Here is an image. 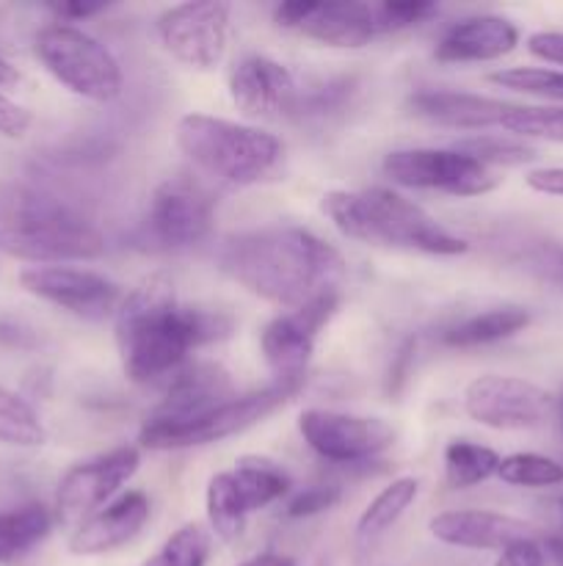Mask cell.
I'll list each match as a JSON object with an SVG mask.
<instances>
[{"instance_id": "28", "label": "cell", "mask_w": 563, "mask_h": 566, "mask_svg": "<svg viewBox=\"0 0 563 566\" xmlns=\"http://www.w3.org/2000/svg\"><path fill=\"white\" fill-rule=\"evenodd\" d=\"M500 457L491 448L469 440H453L445 448V479L453 490H469L497 475Z\"/></svg>"}, {"instance_id": "16", "label": "cell", "mask_w": 563, "mask_h": 566, "mask_svg": "<svg viewBox=\"0 0 563 566\" xmlns=\"http://www.w3.org/2000/svg\"><path fill=\"white\" fill-rule=\"evenodd\" d=\"M340 310V296H320L315 302L304 304L298 310L276 315L259 335V348L274 370L276 379L304 381L307 379V365L315 354V340L320 329L329 326Z\"/></svg>"}, {"instance_id": "34", "label": "cell", "mask_w": 563, "mask_h": 566, "mask_svg": "<svg viewBox=\"0 0 563 566\" xmlns=\"http://www.w3.org/2000/svg\"><path fill=\"white\" fill-rule=\"evenodd\" d=\"M511 136L541 138V142L563 144V105L561 108H524L517 105L502 122Z\"/></svg>"}, {"instance_id": "2", "label": "cell", "mask_w": 563, "mask_h": 566, "mask_svg": "<svg viewBox=\"0 0 563 566\" xmlns=\"http://www.w3.org/2000/svg\"><path fill=\"white\" fill-rule=\"evenodd\" d=\"M219 265L252 296L298 310L320 296H340L346 260L301 227H263L226 238Z\"/></svg>"}, {"instance_id": "27", "label": "cell", "mask_w": 563, "mask_h": 566, "mask_svg": "<svg viewBox=\"0 0 563 566\" xmlns=\"http://www.w3.org/2000/svg\"><path fill=\"white\" fill-rule=\"evenodd\" d=\"M208 523L210 531L219 536L221 542L226 545H235L237 539L246 531V520H248V509L243 503L241 490L235 484V475L232 470L226 473H215L208 484Z\"/></svg>"}, {"instance_id": "37", "label": "cell", "mask_w": 563, "mask_h": 566, "mask_svg": "<svg viewBox=\"0 0 563 566\" xmlns=\"http://www.w3.org/2000/svg\"><path fill=\"white\" fill-rule=\"evenodd\" d=\"M33 125L31 111L22 108L20 103H14L11 97H6L0 92V136L6 138H22Z\"/></svg>"}, {"instance_id": "21", "label": "cell", "mask_w": 563, "mask_h": 566, "mask_svg": "<svg viewBox=\"0 0 563 566\" xmlns=\"http://www.w3.org/2000/svg\"><path fill=\"white\" fill-rule=\"evenodd\" d=\"M519 44V28L497 14H478L458 20L436 42V61L442 64H472L495 61L511 53Z\"/></svg>"}, {"instance_id": "29", "label": "cell", "mask_w": 563, "mask_h": 566, "mask_svg": "<svg viewBox=\"0 0 563 566\" xmlns=\"http://www.w3.org/2000/svg\"><path fill=\"white\" fill-rule=\"evenodd\" d=\"M47 440L42 420L28 401L0 387V442L20 448H36Z\"/></svg>"}, {"instance_id": "8", "label": "cell", "mask_w": 563, "mask_h": 566, "mask_svg": "<svg viewBox=\"0 0 563 566\" xmlns=\"http://www.w3.org/2000/svg\"><path fill=\"white\" fill-rule=\"evenodd\" d=\"M384 175L403 188L442 191L450 197H484L500 180L489 166L469 158L461 149H395L384 158Z\"/></svg>"}, {"instance_id": "3", "label": "cell", "mask_w": 563, "mask_h": 566, "mask_svg": "<svg viewBox=\"0 0 563 566\" xmlns=\"http://www.w3.org/2000/svg\"><path fill=\"white\" fill-rule=\"evenodd\" d=\"M0 249L39 265L94 260L105 238L75 205L31 186H11L0 199Z\"/></svg>"}, {"instance_id": "23", "label": "cell", "mask_w": 563, "mask_h": 566, "mask_svg": "<svg viewBox=\"0 0 563 566\" xmlns=\"http://www.w3.org/2000/svg\"><path fill=\"white\" fill-rule=\"evenodd\" d=\"M530 324V313L524 307H495L486 313H475L442 332V343L447 348H480L513 337Z\"/></svg>"}, {"instance_id": "14", "label": "cell", "mask_w": 563, "mask_h": 566, "mask_svg": "<svg viewBox=\"0 0 563 566\" xmlns=\"http://www.w3.org/2000/svg\"><path fill=\"white\" fill-rule=\"evenodd\" d=\"M215 199L191 177H169L152 193L149 235L163 249H191L213 232Z\"/></svg>"}, {"instance_id": "45", "label": "cell", "mask_w": 563, "mask_h": 566, "mask_svg": "<svg viewBox=\"0 0 563 566\" xmlns=\"http://www.w3.org/2000/svg\"><path fill=\"white\" fill-rule=\"evenodd\" d=\"M552 263H555V269L561 271V274H563V249H557V252H555V260H552Z\"/></svg>"}, {"instance_id": "42", "label": "cell", "mask_w": 563, "mask_h": 566, "mask_svg": "<svg viewBox=\"0 0 563 566\" xmlns=\"http://www.w3.org/2000/svg\"><path fill=\"white\" fill-rule=\"evenodd\" d=\"M237 566H298V562L290 556H282V553H259V556L246 558Z\"/></svg>"}, {"instance_id": "9", "label": "cell", "mask_w": 563, "mask_h": 566, "mask_svg": "<svg viewBox=\"0 0 563 566\" xmlns=\"http://www.w3.org/2000/svg\"><path fill=\"white\" fill-rule=\"evenodd\" d=\"M230 3L202 0L180 3L158 17V36L166 53L191 70L221 64L230 42Z\"/></svg>"}, {"instance_id": "44", "label": "cell", "mask_w": 563, "mask_h": 566, "mask_svg": "<svg viewBox=\"0 0 563 566\" xmlns=\"http://www.w3.org/2000/svg\"><path fill=\"white\" fill-rule=\"evenodd\" d=\"M20 83V72L9 64L6 59H0V88H11Z\"/></svg>"}, {"instance_id": "4", "label": "cell", "mask_w": 563, "mask_h": 566, "mask_svg": "<svg viewBox=\"0 0 563 566\" xmlns=\"http://www.w3.org/2000/svg\"><path fill=\"white\" fill-rule=\"evenodd\" d=\"M320 210L342 235L373 247L408 249L436 258H456L469 249L464 238L453 235L428 210L390 188L329 191L320 199Z\"/></svg>"}, {"instance_id": "33", "label": "cell", "mask_w": 563, "mask_h": 566, "mask_svg": "<svg viewBox=\"0 0 563 566\" xmlns=\"http://www.w3.org/2000/svg\"><path fill=\"white\" fill-rule=\"evenodd\" d=\"M491 83L511 92L535 94V97L557 99L563 103V72L557 70H539V66H511V70L491 72Z\"/></svg>"}, {"instance_id": "36", "label": "cell", "mask_w": 563, "mask_h": 566, "mask_svg": "<svg viewBox=\"0 0 563 566\" xmlns=\"http://www.w3.org/2000/svg\"><path fill=\"white\" fill-rule=\"evenodd\" d=\"M337 503H340V486H331V484L307 486V490L290 497L285 514L293 520L315 517V514H323L329 512V509H334Z\"/></svg>"}, {"instance_id": "15", "label": "cell", "mask_w": 563, "mask_h": 566, "mask_svg": "<svg viewBox=\"0 0 563 566\" xmlns=\"http://www.w3.org/2000/svg\"><path fill=\"white\" fill-rule=\"evenodd\" d=\"M20 285L31 296L55 304L83 321H105L121 304V287L105 274L72 265H33L20 274Z\"/></svg>"}, {"instance_id": "7", "label": "cell", "mask_w": 563, "mask_h": 566, "mask_svg": "<svg viewBox=\"0 0 563 566\" xmlns=\"http://www.w3.org/2000/svg\"><path fill=\"white\" fill-rule=\"evenodd\" d=\"M36 55L61 86L92 103H110L125 86L114 53L75 25L42 28L36 36Z\"/></svg>"}, {"instance_id": "12", "label": "cell", "mask_w": 563, "mask_h": 566, "mask_svg": "<svg viewBox=\"0 0 563 566\" xmlns=\"http://www.w3.org/2000/svg\"><path fill=\"white\" fill-rule=\"evenodd\" d=\"M138 464H141V453L132 446L114 448V451L75 464L61 479L59 492H55V520L61 525L77 528L138 473Z\"/></svg>"}, {"instance_id": "46", "label": "cell", "mask_w": 563, "mask_h": 566, "mask_svg": "<svg viewBox=\"0 0 563 566\" xmlns=\"http://www.w3.org/2000/svg\"><path fill=\"white\" fill-rule=\"evenodd\" d=\"M557 509H561V512H563V497H561V501H557Z\"/></svg>"}, {"instance_id": "47", "label": "cell", "mask_w": 563, "mask_h": 566, "mask_svg": "<svg viewBox=\"0 0 563 566\" xmlns=\"http://www.w3.org/2000/svg\"><path fill=\"white\" fill-rule=\"evenodd\" d=\"M561 426H563V403H561Z\"/></svg>"}, {"instance_id": "31", "label": "cell", "mask_w": 563, "mask_h": 566, "mask_svg": "<svg viewBox=\"0 0 563 566\" xmlns=\"http://www.w3.org/2000/svg\"><path fill=\"white\" fill-rule=\"evenodd\" d=\"M456 149L467 153L469 158L480 160L484 166H522L535 160V149L517 142L513 136H495V133H478V136L461 138Z\"/></svg>"}, {"instance_id": "24", "label": "cell", "mask_w": 563, "mask_h": 566, "mask_svg": "<svg viewBox=\"0 0 563 566\" xmlns=\"http://www.w3.org/2000/svg\"><path fill=\"white\" fill-rule=\"evenodd\" d=\"M53 528V514L42 503L0 512V564H14L42 545Z\"/></svg>"}, {"instance_id": "11", "label": "cell", "mask_w": 563, "mask_h": 566, "mask_svg": "<svg viewBox=\"0 0 563 566\" xmlns=\"http://www.w3.org/2000/svg\"><path fill=\"white\" fill-rule=\"evenodd\" d=\"M298 431L320 459L337 464L370 462L395 446V429L386 420L334 412V409L301 412Z\"/></svg>"}, {"instance_id": "17", "label": "cell", "mask_w": 563, "mask_h": 566, "mask_svg": "<svg viewBox=\"0 0 563 566\" xmlns=\"http://www.w3.org/2000/svg\"><path fill=\"white\" fill-rule=\"evenodd\" d=\"M296 77L279 61L268 55H243L230 72V97L246 116L254 119H282L298 108Z\"/></svg>"}, {"instance_id": "1", "label": "cell", "mask_w": 563, "mask_h": 566, "mask_svg": "<svg viewBox=\"0 0 563 566\" xmlns=\"http://www.w3.org/2000/svg\"><path fill=\"white\" fill-rule=\"evenodd\" d=\"M232 321L213 310L188 307L177 298L174 282L147 276L116 310V346L121 368L136 385L169 381L188 357L208 343L230 335Z\"/></svg>"}, {"instance_id": "30", "label": "cell", "mask_w": 563, "mask_h": 566, "mask_svg": "<svg viewBox=\"0 0 563 566\" xmlns=\"http://www.w3.org/2000/svg\"><path fill=\"white\" fill-rule=\"evenodd\" d=\"M210 534L204 525L185 523L177 528L141 566H208Z\"/></svg>"}, {"instance_id": "40", "label": "cell", "mask_w": 563, "mask_h": 566, "mask_svg": "<svg viewBox=\"0 0 563 566\" xmlns=\"http://www.w3.org/2000/svg\"><path fill=\"white\" fill-rule=\"evenodd\" d=\"M528 186L546 197H563V166H546L528 175Z\"/></svg>"}, {"instance_id": "39", "label": "cell", "mask_w": 563, "mask_h": 566, "mask_svg": "<svg viewBox=\"0 0 563 566\" xmlns=\"http://www.w3.org/2000/svg\"><path fill=\"white\" fill-rule=\"evenodd\" d=\"M528 50L541 61L550 64H563V33L539 31L528 39Z\"/></svg>"}, {"instance_id": "13", "label": "cell", "mask_w": 563, "mask_h": 566, "mask_svg": "<svg viewBox=\"0 0 563 566\" xmlns=\"http://www.w3.org/2000/svg\"><path fill=\"white\" fill-rule=\"evenodd\" d=\"M274 20L287 31L342 50L364 48L379 36L373 3L357 0H290L276 6Z\"/></svg>"}, {"instance_id": "19", "label": "cell", "mask_w": 563, "mask_h": 566, "mask_svg": "<svg viewBox=\"0 0 563 566\" xmlns=\"http://www.w3.org/2000/svg\"><path fill=\"white\" fill-rule=\"evenodd\" d=\"M235 398L232 376L215 363H188L166 381V396L149 412L152 420H193Z\"/></svg>"}, {"instance_id": "25", "label": "cell", "mask_w": 563, "mask_h": 566, "mask_svg": "<svg viewBox=\"0 0 563 566\" xmlns=\"http://www.w3.org/2000/svg\"><path fill=\"white\" fill-rule=\"evenodd\" d=\"M235 484L241 490L248 514L282 501L290 492V473L268 457H241L235 462Z\"/></svg>"}, {"instance_id": "26", "label": "cell", "mask_w": 563, "mask_h": 566, "mask_svg": "<svg viewBox=\"0 0 563 566\" xmlns=\"http://www.w3.org/2000/svg\"><path fill=\"white\" fill-rule=\"evenodd\" d=\"M419 495V481L412 475H403L395 479L390 486L379 492L373 501L368 503V509L362 512L357 523V539L359 545H373L375 539L386 534L397 520L406 514V509L417 501Z\"/></svg>"}, {"instance_id": "35", "label": "cell", "mask_w": 563, "mask_h": 566, "mask_svg": "<svg viewBox=\"0 0 563 566\" xmlns=\"http://www.w3.org/2000/svg\"><path fill=\"white\" fill-rule=\"evenodd\" d=\"M373 9L375 22H379V33L419 25V22H425L428 17H434L439 11L436 3H425V0H386V3H373Z\"/></svg>"}, {"instance_id": "18", "label": "cell", "mask_w": 563, "mask_h": 566, "mask_svg": "<svg viewBox=\"0 0 563 566\" xmlns=\"http://www.w3.org/2000/svg\"><path fill=\"white\" fill-rule=\"evenodd\" d=\"M431 536L442 545L464 547V551H497L517 545L522 539H533V528L528 523L508 514L484 512V509H450L428 523Z\"/></svg>"}, {"instance_id": "22", "label": "cell", "mask_w": 563, "mask_h": 566, "mask_svg": "<svg viewBox=\"0 0 563 566\" xmlns=\"http://www.w3.org/2000/svg\"><path fill=\"white\" fill-rule=\"evenodd\" d=\"M412 111L423 119L436 122L458 130H484V127H502L506 116L517 105L502 103V99L480 97L467 92H442V88H425L408 99Z\"/></svg>"}, {"instance_id": "6", "label": "cell", "mask_w": 563, "mask_h": 566, "mask_svg": "<svg viewBox=\"0 0 563 566\" xmlns=\"http://www.w3.org/2000/svg\"><path fill=\"white\" fill-rule=\"evenodd\" d=\"M301 385L304 381L274 379L268 387H263V390L243 392V396L230 398V401L210 409V412L199 415V418L180 420V423L147 418L144 420L138 440H141L144 448H152V451H180V448L208 446V442L226 440V437L241 434L248 426L268 418L274 409H279L282 403L290 401V398L301 390Z\"/></svg>"}, {"instance_id": "38", "label": "cell", "mask_w": 563, "mask_h": 566, "mask_svg": "<svg viewBox=\"0 0 563 566\" xmlns=\"http://www.w3.org/2000/svg\"><path fill=\"white\" fill-rule=\"evenodd\" d=\"M495 566H546V558H544V551L539 547V542L522 539L517 542V545L506 547Z\"/></svg>"}, {"instance_id": "32", "label": "cell", "mask_w": 563, "mask_h": 566, "mask_svg": "<svg viewBox=\"0 0 563 566\" xmlns=\"http://www.w3.org/2000/svg\"><path fill=\"white\" fill-rule=\"evenodd\" d=\"M506 484L511 486H557L563 484V464L541 453H511V457L500 459V470H497Z\"/></svg>"}, {"instance_id": "10", "label": "cell", "mask_w": 563, "mask_h": 566, "mask_svg": "<svg viewBox=\"0 0 563 566\" xmlns=\"http://www.w3.org/2000/svg\"><path fill=\"white\" fill-rule=\"evenodd\" d=\"M464 412L495 431L539 429L552 415V396L528 379L486 374L464 390Z\"/></svg>"}, {"instance_id": "20", "label": "cell", "mask_w": 563, "mask_h": 566, "mask_svg": "<svg viewBox=\"0 0 563 566\" xmlns=\"http://www.w3.org/2000/svg\"><path fill=\"white\" fill-rule=\"evenodd\" d=\"M149 512H152V503L144 492H125L72 531L70 553L72 556H105V553L119 551L141 534Z\"/></svg>"}, {"instance_id": "5", "label": "cell", "mask_w": 563, "mask_h": 566, "mask_svg": "<svg viewBox=\"0 0 563 566\" xmlns=\"http://www.w3.org/2000/svg\"><path fill=\"white\" fill-rule=\"evenodd\" d=\"M177 147L204 175L246 188L276 180L285 166V144L274 133L210 114L177 122Z\"/></svg>"}, {"instance_id": "43", "label": "cell", "mask_w": 563, "mask_h": 566, "mask_svg": "<svg viewBox=\"0 0 563 566\" xmlns=\"http://www.w3.org/2000/svg\"><path fill=\"white\" fill-rule=\"evenodd\" d=\"M546 553H550V558L555 562V566H563V531L561 534L546 536Z\"/></svg>"}, {"instance_id": "41", "label": "cell", "mask_w": 563, "mask_h": 566, "mask_svg": "<svg viewBox=\"0 0 563 566\" xmlns=\"http://www.w3.org/2000/svg\"><path fill=\"white\" fill-rule=\"evenodd\" d=\"M105 6H83V3H66V6H59L55 9V14L64 17V20H86V17L97 14V11H103Z\"/></svg>"}]
</instances>
